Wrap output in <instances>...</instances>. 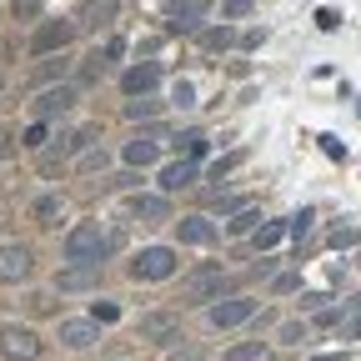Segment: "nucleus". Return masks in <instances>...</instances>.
<instances>
[{"mask_svg": "<svg viewBox=\"0 0 361 361\" xmlns=\"http://www.w3.org/2000/svg\"><path fill=\"white\" fill-rule=\"evenodd\" d=\"M111 246H116V236L106 231L101 221H80V226H71V231H66L61 256H66V261H85V266H101V261L111 256Z\"/></svg>", "mask_w": 361, "mask_h": 361, "instance_id": "f257e3e1", "label": "nucleus"}, {"mask_svg": "<svg viewBox=\"0 0 361 361\" xmlns=\"http://www.w3.org/2000/svg\"><path fill=\"white\" fill-rule=\"evenodd\" d=\"M176 276V251L171 246H141L130 261V281H171Z\"/></svg>", "mask_w": 361, "mask_h": 361, "instance_id": "f03ea898", "label": "nucleus"}, {"mask_svg": "<svg viewBox=\"0 0 361 361\" xmlns=\"http://www.w3.org/2000/svg\"><path fill=\"white\" fill-rule=\"evenodd\" d=\"M221 291H231V276L221 266H196L191 276H180V301H216Z\"/></svg>", "mask_w": 361, "mask_h": 361, "instance_id": "7ed1b4c3", "label": "nucleus"}, {"mask_svg": "<svg viewBox=\"0 0 361 361\" xmlns=\"http://www.w3.org/2000/svg\"><path fill=\"white\" fill-rule=\"evenodd\" d=\"M256 316V301L251 296H216V301H206V322L216 326V331H231V326H241V322H251Z\"/></svg>", "mask_w": 361, "mask_h": 361, "instance_id": "20e7f679", "label": "nucleus"}, {"mask_svg": "<svg viewBox=\"0 0 361 361\" xmlns=\"http://www.w3.org/2000/svg\"><path fill=\"white\" fill-rule=\"evenodd\" d=\"M75 40V20H40L30 35V56H56Z\"/></svg>", "mask_w": 361, "mask_h": 361, "instance_id": "39448f33", "label": "nucleus"}, {"mask_svg": "<svg viewBox=\"0 0 361 361\" xmlns=\"http://www.w3.org/2000/svg\"><path fill=\"white\" fill-rule=\"evenodd\" d=\"M40 336L30 326H0V356L6 361H40Z\"/></svg>", "mask_w": 361, "mask_h": 361, "instance_id": "423d86ee", "label": "nucleus"}, {"mask_svg": "<svg viewBox=\"0 0 361 361\" xmlns=\"http://www.w3.org/2000/svg\"><path fill=\"white\" fill-rule=\"evenodd\" d=\"M135 336H141V341H156V346H176V341H180V316H171V311H146L141 322H135Z\"/></svg>", "mask_w": 361, "mask_h": 361, "instance_id": "0eeeda50", "label": "nucleus"}, {"mask_svg": "<svg viewBox=\"0 0 361 361\" xmlns=\"http://www.w3.org/2000/svg\"><path fill=\"white\" fill-rule=\"evenodd\" d=\"M75 101H80V90H75V85H45L40 96L30 101V116H35V121H56V116H66Z\"/></svg>", "mask_w": 361, "mask_h": 361, "instance_id": "6e6552de", "label": "nucleus"}, {"mask_svg": "<svg viewBox=\"0 0 361 361\" xmlns=\"http://www.w3.org/2000/svg\"><path fill=\"white\" fill-rule=\"evenodd\" d=\"M116 11H121V0H85V6L71 16L75 20V35H96V30H111L116 25Z\"/></svg>", "mask_w": 361, "mask_h": 361, "instance_id": "1a4fd4ad", "label": "nucleus"}, {"mask_svg": "<svg viewBox=\"0 0 361 361\" xmlns=\"http://www.w3.org/2000/svg\"><path fill=\"white\" fill-rule=\"evenodd\" d=\"M35 276V251L30 246H0V281H11V286H20V281H30Z\"/></svg>", "mask_w": 361, "mask_h": 361, "instance_id": "9d476101", "label": "nucleus"}, {"mask_svg": "<svg viewBox=\"0 0 361 361\" xmlns=\"http://www.w3.org/2000/svg\"><path fill=\"white\" fill-rule=\"evenodd\" d=\"M56 336H61L66 351H90V346L101 341V322H90V316H85V322H80V316H66Z\"/></svg>", "mask_w": 361, "mask_h": 361, "instance_id": "9b49d317", "label": "nucleus"}, {"mask_svg": "<svg viewBox=\"0 0 361 361\" xmlns=\"http://www.w3.org/2000/svg\"><path fill=\"white\" fill-rule=\"evenodd\" d=\"M206 16H211V0H171V6H166L171 30H196Z\"/></svg>", "mask_w": 361, "mask_h": 361, "instance_id": "f8f14e48", "label": "nucleus"}, {"mask_svg": "<svg viewBox=\"0 0 361 361\" xmlns=\"http://www.w3.org/2000/svg\"><path fill=\"white\" fill-rule=\"evenodd\" d=\"M90 286H101V266L71 261L66 271H56V291H90Z\"/></svg>", "mask_w": 361, "mask_h": 361, "instance_id": "ddd939ff", "label": "nucleus"}, {"mask_svg": "<svg viewBox=\"0 0 361 361\" xmlns=\"http://www.w3.org/2000/svg\"><path fill=\"white\" fill-rule=\"evenodd\" d=\"M121 56H126V40H121V35H111L106 45H96V51L85 56V80H101V75H106Z\"/></svg>", "mask_w": 361, "mask_h": 361, "instance_id": "4468645a", "label": "nucleus"}, {"mask_svg": "<svg viewBox=\"0 0 361 361\" xmlns=\"http://www.w3.org/2000/svg\"><path fill=\"white\" fill-rule=\"evenodd\" d=\"M156 85H161V66H156V61H141V66H130V71L121 75V90H126V96H151Z\"/></svg>", "mask_w": 361, "mask_h": 361, "instance_id": "2eb2a0df", "label": "nucleus"}, {"mask_svg": "<svg viewBox=\"0 0 361 361\" xmlns=\"http://www.w3.org/2000/svg\"><path fill=\"white\" fill-rule=\"evenodd\" d=\"M176 236L186 241V246H211L216 241V221L211 216H180L176 221Z\"/></svg>", "mask_w": 361, "mask_h": 361, "instance_id": "dca6fc26", "label": "nucleus"}, {"mask_svg": "<svg viewBox=\"0 0 361 361\" xmlns=\"http://www.w3.org/2000/svg\"><path fill=\"white\" fill-rule=\"evenodd\" d=\"M130 216L141 221V226H156V221H171V201L166 196H130Z\"/></svg>", "mask_w": 361, "mask_h": 361, "instance_id": "f3484780", "label": "nucleus"}, {"mask_svg": "<svg viewBox=\"0 0 361 361\" xmlns=\"http://www.w3.org/2000/svg\"><path fill=\"white\" fill-rule=\"evenodd\" d=\"M191 180H196V161L180 156V161H171V166L161 171V191H166V196H171V191H186Z\"/></svg>", "mask_w": 361, "mask_h": 361, "instance_id": "a211bd4d", "label": "nucleus"}, {"mask_svg": "<svg viewBox=\"0 0 361 361\" xmlns=\"http://www.w3.org/2000/svg\"><path fill=\"white\" fill-rule=\"evenodd\" d=\"M156 156H161L156 130H146V135H135V141H126V161H130V166H156Z\"/></svg>", "mask_w": 361, "mask_h": 361, "instance_id": "6ab92c4d", "label": "nucleus"}, {"mask_svg": "<svg viewBox=\"0 0 361 361\" xmlns=\"http://www.w3.org/2000/svg\"><path fill=\"white\" fill-rule=\"evenodd\" d=\"M281 236H286V221H261L256 231H251L256 251H271V246H281Z\"/></svg>", "mask_w": 361, "mask_h": 361, "instance_id": "aec40b11", "label": "nucleus"}, {"mask_svg": "<svg viewBox=\"0 0 361 361\" xmlns=\"http://www.w3.org/2000/svg\"><path fill=\"white\" fill-rule=\"evenodd\" d=\"M61 196H40L35 206H30V216H35V226H61Z\"/></svg>", "mask_w": 361, "mask_h": 361, "instance_id": "412c9836", "label": "nucleus"}, {"mask_svg": "<svg viewBox=\"0 0 361 361\" xmlns=\"http://www.w3.org/2000/svg\"><path fill=\"white\" fill-rule=\"evenodd\" d=\"M256 226H261V211H256V206H241L236 221H226V236H251Z\"/></svg>", "mask_w": 361, "mask_h": 361, "instance_id": "4be33fe9", "label": "nucleus"}, {"mask_svg": "<svg viewBox=\"0 0 361 361\" xmlns=\"http://www.w3.org/2000/svg\"><path fill=\"white\" fill-rule=\"evenodd\" d=\"M266 341H241V346H231V351H226L221 361H266Z\"/></svg>", "mask_w": 361, "mask_h": 361, "instance_id": "5701e85b", "label": "nucleus"}, {"mask_svg": "<svg viewBox=\"0 0 361 361\" xmlns=\"http://www.w3.org/2000/svg\"><path fill=\"white\" fill-rule=\"evenodd\" d=\"M176 151H186V161L206 156V135H201V130H180V135H176Z\"/></svg>", "mask_w": 361, "mask_h": 361, "instance_id": "b1692460", "label": "nucleus"}, {"mask_svg": "<svg viewBox=\"0 0 361 361\" xmlns=\"http://www.w3.org/2000/svg\"><path fill=\"white\" fill-rule=\"evenodd\" d=\"M156 111H161V101H151V96H130V101H126V116H130V121H151Z\"/></svg>", "mask_w": 361, "mask_h": 361, "instance_id": "393cba45", "label": "nucleus"}, {"mask_svg": "<svg viewBox=\"0 0 361 361\" xmlns=\"http://www.w3.org/2000/svg\"><path fill=\"white\" fill-rule=\"evenodd\" d=\"M331 246H336V251H341V246H361V226H356V221H341L336 231H331Z\"/></svg>", "mask_w": 361, "mask_h": 361, "instance_id": "a878e982", "label": "nucleus"}, {"mask_svg": "<svg viewBox=\"0 0 361 361\" xmlns=\"http://www.w3.org/2000/svg\"><path fill=\"white\" fill-rule=\"evenodd\" d=\"M306 336H311V326H306V322H286V326L276 331V341H281V346H301Z\"/></svg>", "mask_w": 361, "mask_h": 361, "instance_id": "bb28decb", "label": "nucleus"}, {"mask_svg": "<svg viewBox=\"0 0 361 361\" xmlns=\"http://www.w3.org/2000/svg\"><path fill=\"white\" fill-rule=\"evenodd\" d=\"M171 106L191 111V106H196V85H191V80H176V85H171Z\"/></svg>", "mask_w": 361, "mask_h": 361, "instance_id": "cd10ccee", "label": "nucleus"}, {"mask_svg": "<svg viewBox=\"0 0 361 361\" xmlns=\"http://www.w3.org/2000/svg\"><path fill=\"white\" fill-rule=\"evenodd\" d=\"M231 40H236V30H231V25H221V30H206V35H201V45H206V51H226Z\"/></svg>", "mask_w": 361, "mask_h": 361, "instance_id": "c85d7f7f", "label": "nucleus"}, {"mask_svg": "<svg viewBox=\"0 0 361 361\" xmlns=\"http://www.w3.org/2000/svg\"><path fill=\"white\" fill-rule=\"evenodd\" d=\"M256 11V0H226V6H221V20H246Z\"/></svg>", "mask_w": 361, "mask_h": 361, "instance_id": "c756f323", "label": "nucleus"}, {"mask_svg": "<svg viewBox=\"0 0 361 361\" xmlns=\"http://www.w3.org/2000/svg\"><path fill=\"white\" fill-rule=\"evenodd\" d=\"M311 221H316V211H311V206H301V211H296V216H291V226H286V231H291V236H296V241H301V236H306V231H311Z\"/></svg>", "mask_w": 361, "mask_h": 361, "instance_id": "7c9ffc66", "label": "nucleus"}, {"mask_svg": "<svg viewBox=\"0 0 361 361\" xmlns=\"http://www.w3.org/2000/svg\"><path fill=\"white\" fill-rule=\"evenodd\" d=\"M336 336H341V341H361V311H351V316H346V322L336 326Z\"/></svg>", "mask_w": 361, "mask_h": 361, "instance_id": "2f4dec72", "label": "nucleus"}, {"mask_svg": "<svg viewBox=\"0 0 361 361\" xmlns=\"http://www.w3.org/2000/svg\"><path fill=\"white\" fill-rule=\"evenodd\" d=\"M116 316H121V306H116V301H96V311H90V322H101V326H111Z\"/></svg>", "mask_w": 361, "mask_h": 361, "instance_id": "473e14b6", "label": "nucleus"}, {"mask_svg": "<svg viewBox=\"0 0 361 361\" xmlns=\"http://www.w3.org/2000/svg\"><path fill=\"white\" fill-rule=\"evenodd\" d=\"M241 206H251V196H216V211L221 216H236Z\"/></svg>", "mask_w": 361, "mask_h": 361, "instance_id": "72a5a7b5", "label": "nucleus"}, {"mask_svg": "<svg viewBox=\"0 0 361 361\" xmlns=\"http://www.w3.org/2000/svg\"><path fill=\"white\" fill-rule=\"evenodd\" d=\"M106 166H111L106 151H85V156H80V171H106Z\"/></svg>", "mask_w": 361, "mask_h": 361, "instance_id": "f704fd0d", "label": "nucleus"}, {"mask_svg": "<svg viewBox=\"0 0 361 361\" xmlns=\"http://www.w3.org/2000/svg\"><path fill=\"white\" fill-rule=\"evenodd\" d=\"M20 146H30V151H40V146H45V121H35V126L25 130V141H20Z\"/></svg>", "mask_w": 361, "mask_h": 361, "instance_id": "c9c22d12", "label": "nucleus"}, {"mask_svg": "<svg viewBox=\"0 0 361 361\" xmlns=\"http://www.w3.org/2000/svg\"><path fill=\"white\" fill-rule=\"evenodd\" d=\"M236 166H241V156H226V161H216V166H211V180H221V176H231Z\"/></svg>", "mask_w": 361, "mask_h": 361, "instance_id": "e433bc0d", "label": "nucleus"}, {"mask_svg": "<svg viewBox=\"0 0 361 361\" xmlns=\"http://www.w3.org/2000/svg\"><path fill=\"white\" fill-rule=\"evenodd\" d=\"M30 16H40V0H16V20H30Z\"/></svg>", "mask_w": 361, "mask_h": 361, "instance_id": "4c0bfd02", "label": "nucleus"}, {"mask_svg": "<svg viewBox=\"0 0 361 361\" xmlns=\"http://www.w3.org/2000/svg\"><path fill=\"white\" fill-rule=\"evenodd\" d=\"M11 156H16V135L0 126V161H11Z\"/></svg>", "mask_w": 361, "mask_h": 361, "instance_id": "58836bf2", "label": "nucleus"}, {"mask_svg": "<svg viewBox=\"0 0 361 361\" xmlns=\"http://www.w3.org/2000/svg\"><path fill=\"white\" fill-rule=\"evenodd\" d=\"M322 151H326V156H331V161H341V156H346V146H341V141H336V135H322Z\"/></svg>", "mask_w": 361, "mask_h": 361, "instance_id": "ea45409f", "label": "nucleus"}, {"mask_svg": "<svg viewBox=\"0 0 361 361\" xmlns=\"http://www.w3.org/2000/svg\"><path fill=\"white\" fill-rule=\"evenodd\" d=\"M301 286V276H276V281H271V291H276V296H286V291H296Z\"/></svg>", "mask_w": 361, "mask_h": 361, "instance_id": "a19ab883", "label": "nucleus"}, {"mask_svg": "<svg viewBox=\"0 0 361 361\" xmlns=\"http://www.w3.org/2000/svg\"><path fill=\"white\" fill-rule=\"evenodd\" d=\"M316 25H322V30H336L341 16H336V11H316Z\"/></svg>", "mask_w": 361, "mask_h": 361, "instance_id": "79ce46f5", "label": "nucleus"}, {"mask_svg": "<svg viewBox=\"0 0 361 361\" xmlns=\"http://www.w3.org/2000/svg\"><path fill=\"white\" fill-rule=\"evenodd\" d=\"M311 361H346V351H322V356H311Z\"/></svg>", "mask_w": 361, "mask_h": 361, "instance_id": "37998d69", "label": "nucleus"}, {"mask_svg": "<svg viewBox=\"0 0 361 361\" xmlns=\"http://www.w3.org/2000/svg\"><path fill=\"white\" fill-rule=\"evenodd\" d=\"M0 90H6V75H0Z\"/></svg>", "mask_w": 361, "mask_h": 361, "instance_id": "c03bdc74", "label": "nucleus"}]
</instances>
